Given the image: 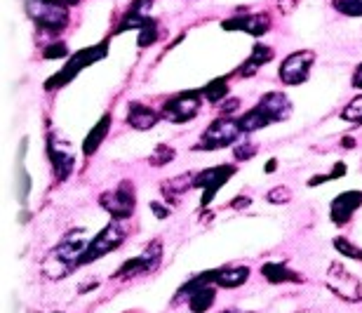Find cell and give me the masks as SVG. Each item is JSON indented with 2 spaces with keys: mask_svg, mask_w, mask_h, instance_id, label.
I'll use <instances>...</instances> for the list:
<instances>
[{
  "mask_svg": "<svg viewBox=\"0 0 362 313\" xmlns=\"http://www.w3.org/2000/svg\"><path fill=\"white\" fill-rule=\"evenodd\" d=\"M350 85H353L355 90H362V61H360L358 66H355L353 78H350Z\"/></svg>",
  "mask_w": 362,
  "mask_h": 313,
  "instance_id": "36",
  "label": "cell"
},
{
  "mask_svg": "<svg viewBox=\"0 0 362 313\" xmlns=\"http://www.w3.org/2000/svg\"><path fill=\"white\" fill-rule=\"evenodd\" d=\"M158 36H160V24L151 17V21L139 31V41H137V45H139V48H148V45H153L158 41Z\"/></svg>",
  "mask_w": 362,
  "mask_h": 313,
  "instance_id": "26",
  "label": "cell"
},
{
  "mask_svg": "<svg viewBox=\"0 0 362 313\" xmlns=\"http://www.w3.org/2000/svg\"><path fill=\"white\" fill-rule=\"evenodd\" d=\"M203 97L207 101H212V104H223V101L231 97V88H228V78L226 76H219V78H214V81H210L205 85L203 90Z\"/></svg>",
  "mask_w": 362,
  "mask_h": 313,
  "instance_id": "23",
  "label": "cell"
},
{
  "mask_svg": "<svg viewBox=\"0 0 362 313\" xmlns=\"http://www.w3.org/2000/svg\"><path fill=\"white\" fill-rule=\"evenodd\" d=\"M221 313H247V311H238V309H226V311H221Z\"/></svg>",
  "mask_w": 362,
  "mask_h": 313,
  "instance_id": "43",
  "label": "cell"
},
{
  "mask_svg": "<svg viewBox=\"0 0 362 313\" xmlns=\"http://www.w3.org/2000/svg\"><path fill=\"white\" fill-rule=\"evenodd\" d=\"M221 28H226V31H243V33H250L252 38H261L266 36L268 28H271V17L266 12L231 17V19L221 21Z\"/></svg>",
  "mask_w": 362,
  "mask_h": 313,
  "instance_id": "14",
  "label": "cell"
},
{
  "mask_svg": "<svg viewBox=\"0 0 362 313\" xmlns=\"http://www.w3.org/2000/svg\"><path fill=\"white\" fill-rule=\"evenodd\" d=\"M108 132H111V116L106 113V116H101V121L90 130V134L85 137V141H83V156H92V153L99 151V146L103 144V139H106Z\"/></svg>",
  "mask_w": 362,
  "mask_h": 313,
  "instance_id": "20",
  "label": "cell"
},
{
  "mask_svg": "<svg viewBox=\"0 0 362 313\" xmlns=\"http://www.w3.org/2000/svg\"><path fill=\"white\" fill-rule=\"evenodd\" d=\"M362 208V191H343L332 201L330 205V217L336 226L348 224L350 217Z\"/></svg>",
  "mask_w": 362,
  "mask_h": 313,
  "instance_id": "15",
  "label": "cell"
},
{
  "mask_svg": "<svg viewBox=\"0 0 362 313\" xmlns=\"http://www.w3.org/2000/svg\"><path fill=\"white\" fill-rule=\"evenodd\" d=\"M160 118H163V113H158L155 109L146 104H139V101H132L128 106V123L130 128L139 130V132H146V130H153L155 125L160 123Z\"/></svg>",
  "mask_w": 362,
  "mask_h": 313,
  "instance_id": "17",
  "label": "cell"
},
{
  "mask_svg": "<svg viewBox=\"0 0 362 313\" xmlns=\"http://www.w3.org/2000/svg\"><path fill=\"white\" fill-rule=\"evenodd\" d=\"M332 5L346 17H362V0H332Z\"/></svg>",
  "mask_w": 362,
  "mask_h": 313,
  "instance_id": "28",
  "label": "cell"
},
{
  "mask_svg": "<svg viewBox=\"0 0 362 313\" xmlns=\"http://www.w3.org/2000/svg\"><path fill=\"white\" fill-rule=\"evenodd\" d=\"M238 172L235 165H217V168H207L203 172L195 174L193 179V189H203V198H200V208H207L212 203V198L219 193V189L226 184L233 174Z\"/></svg>",
  "mask_w": 362,
  "mask_h": 313,
  "instance_id": "13",
  "label": "cell"
},
{
  "mask_svg": "<svg viewBox=\"0 0 362 313\" xmlns=\"http://www.w3.org/2000/svg\"><path fill=\"white\" fill-rule=\"evenodd\" d=\"M341 144H343V146H348V149H350V146H355V141L350 139V137H343V139H341Z\"/></svg>",
  "mask_w": 362,
  "mask_h": 313,
  "instance_id": "42",
  "label": "cell"
},
{
  "mask_svg": "<svg viewBox=\"0 0 362 313\" xmlns=\"http://www.w3.org/2000/svg\"><path fill=\"white\" fill-rule=\"evenodd\" d=\"M174 158H177V151L172 149V146L158 144L155 146V151H153V156L148 158V163L155 165V168H163V165H168L170 161H174Z\"/></svg>",
  "mask_w": 362,
  "mask_h": 313,
  "instance_id": "25",
  "label": "cell"
},
{
  "mask_svg": "<svg viewBox=\"0 0 362 313\" xmlns=\"http://www.w3.org/2000/svg\"><path fill=\"white\" fill-rule=\"evenodd\" d=\"M28 189H31V177L26 174V170L19 168V172H17V196H19V203H21V205L26 203Z\"/></svg>",
  "mask_w": 362,
  "mask_h": 313,
  "instance_id": "32",
  "label": "cell"
},
{
  "mask_svg": "<svg viewBox=\"0 0 362 313\" xmlns=\"http://www.w3.org/2000/svg\"><path fill=\"white\" fill-rule=\"evenodd\" d=\"M341 118L348 123H355V125H362V94L353 97L346 106L341 109Z\"/></svg>",
  "mask_w": 362,
  "mask_h": 313,
  "instance_id": "24",
  "label": "cell"
},
{
  "mask_svg": "<svg viewBox=\"0 0 362 313\" xmlns=\"http://www.w3.org/2000/svg\"><path fill=\"white\" fill-rule=\"evenodd\" d=\"M94 287H99V281H97V278H92V281H88V285L80 287V294L90 292V290H94Z\"/></svg>",
  "mask_w": 362,
  "mask_h": 313,
  "instance_id": "40",
  "label": "cell"
},
{
  "mask_svg": "<svg viewBox=\"0 0 362 313\" xmlns=\"http://www.w3.org/2000/svg\"><path fill=\"white\" fill-rule=\"evenodd\" d=\"M151 5H153V0H134V3L130 5V10H132V12L146 14L148 10H151Z\"/></svg>",
  "mask_w": 362,
  "mask_h": 313,
  "instance_id": "34",
  "label": "cell"
},
{
  "mask_svg": "<svg viewBox=\"0 0 362 313\" xmlns=\"http://www.w3.org/2000/svg\"><path fill=\"white\" fill-rule=\"evenodd\" d=\"M99 205L111 214L113 219H130L134 214V208H137V191H134V184L130 179L120 181L116 189L106 191L99 196Z\"/></svg>",
  "mask_w": 362,
  "mask_h": 313,
  "instance_id": "7",
  "label": "cell"
},
{
  "mask_svg": "<svg viewBox=\"0 0 362 313\" xmlns=\"http://www.w3.org/2000/svg\"><path fill=\"white\" fill-rule=\"evenodd\" d=\"M125 238H128V226L123 224V219L108 221V224L88 243V250H85L83 257H80V266H88L92 261L116 252V250L125 243Z\"/></svg>",
  "mask_w": 362,
  "mask_h": 313,
  "instance_id": "5",
  "label": "cell"
},
{
  "mask_svg": "<svg viewBox=\"0 0 362 313\" xmlns=\"http://www.w3.org/2000/svg\"><path fill=\"white\" fill-rule=\"evenodd\" d=\"M334 250L339 254H343L346 259H360L362 257V248L358 245H353L350 241H346V238H334Z\"/></svg>",
  "mask_w": 362,
  "mask_h": 313,
  "instance_id": "27",
  "label": "cell"
},
{
  "mask_svg": "<svg viewBox=\"0 0 362 313\" xmlns=\"http://www.w3.org/2000/svg\"><path fill=\"white\" fill-rule=\"evenodd\" d=\"M346 163H336L334 168H332V172H325V174H315L313 179L308 181V186H318V184H325V181H334L339 177H343L346 174Z\"/></svg>",
  "mask_w": 362,
  "mask_h": 313,
  "instance_id": "29",
  "label": "cell"
},
{
  "mask_svg": "<svg viewBox=\"0 0 362 313\" xmlns=\"http://www.w3.org/2000/svg\"><path fill=\"white\" fill-rule=\"evenodd\" d=\"M315 64V52L313 50H296L290 57H285L280 64V83L287 88H296V85L306 83L310 76V66Z\"/></svg>",
  "mask_w": 362,
  "mask_h": 313,
  "instance_id": "11",
  "label": "cell"
},
{
  "mask_svg": "<svg viewBox=\"0 0 362 313\" xmlns=\"http://www.w3.org/2000/svg\"><path fill=\"white\" fill-rule=\"evenodd\" d=\"M163 261V243L160 241H151L146 245V250L139 254V257H132L125 261L120 269L113 273V278H120V281H128V278H137L143 276V273H153Z\"/></svg>",
  "mask_w": 362,
  "mask_h": 313,
  "instance_id": "12",
  "label": "cell"
},
{
  "mask_svg": "<svg viewBox=\"0 0 362 313\" xmlns=\"http://www.w3.org/2000/svg\"><path fill=\"white\" fill-rule=\"evenodd\" d=\"M273 54H275L273 48H268V45H263V43H257L254 48H252V54L247 57L243 64L238 66L235 76H240V78H252V76H257L259 68L266 66V64H271V61H273Z\"/></svg>",
  "mask_w": 362,
  "mask_h": 313,
  "instance_id": "18",
  "label": "cell"
},
{
  "mask_svg": "<svg viewBox=\"0 0 362 313\" xmlns=\"http://www.w3.org/2000/svg\"><path fill=\"white\" fill-rule=\"evenodd\" d=\"M245 132L240 128L238 118L231 116H221L214 123H210L205 128V132L200 134V141L195 144V151H217V149H226L233 146Z\"/></svg>",
  "mask_w": 362,
  "mask_h": 313,
  "instance_id": "6",
  "label": "cell"
},
{
  "mask_svg": "<svg viewBox=\"0 0 362 313\" xmlns=\"http://www.w3.org/2000/svg\"><path fill=\"white\" fill-rule=\"evenodd\" d=\"M151 212H153L158 219H168V217H170V210L165 208V205H160V203H151Z\"/></svg>",
  "mask_w": 362,
  "mask_h": 313,
  "instance_id": "35",
  "label": "cell"
},
{
  "mask_svg": "<svg viewBox=\"0 0 362 313\" xmlns=\"http://www.w3.org/2000/svg\"><path fill=\"white\" fill-rule=\"evenodd\" d=\"M48 158L50 165L54 170V177L59 181H66L73 172V165H76V151H73L71 141L66 139L61 132L52 130L48 134Z\"/></svg>",
  "mask_w": 362,
  "mask_h": 313,
  "instance_id": "9",
  "label": "cell"
},
{
  "mask_svg": "<svg viewBox=\"0 0 362 313\" xmlns=\"http://www.w3.org/2000/svg\"><path fill=\"white\" fill-rule=\"evenodd\" d=\"M275 168H278V161H275V158H271V161L263 165V172H266V174H273V172H275Z\"/></svg>",
  "mask_w": 362,
  "mask_h": 313,
  "instance_id": "41",
  "label": "cell"
},
{
  "mask_svg": "<svg viewBox=\"0 0 362 313\" xmlns=\"http://www.w3.org/2000/svg\"><path fill=\"white\" fill-rule=\"evenodd\" d=\"M26 14L43 33H61L68 26L71 12L64 0H26Z\"/></svg>",
  "mask_w": 362,
  "mask_h": 313,
  "instance_id": "3",
  "label": "cell"
},
{
  "mask_svg": "<svg viewBox=\"0 0 362 313\" xmlns=\"http://www.w3.org/2000/svg\"><path fill=\"white\" fill-rule=\"evenodd\" d=\"M261 276L266 278L271 285H283V283H294V285H299V283H301V276L292 271L287 264H283V261H266V264L261 266Z\"/></svg>",
  "mask_w": 362,
  "mask_h": 313,
  "instance_id": "19",
  "label": "cell"
},
{
  "mask_svg": "<svg viewBox=\"0 0 362 313\" xmlns=\"http://www.w3.org/2000/svg\"><path fill=\"white\" fill-rule=\"evenodd\" d=\"M360 261H362V257H360Z\"/></svg>",
  "mask_w": 362,
  "mask_h": 313,
  "instance_id": "45",
  "label": "cell"
},
{
  "mask_svg": "<svg viewBox=\"0 0 362 313\" xmlns=\"http://www.w3.org/2000/svg\"><path fill=\"white\" fill-rule=\"evenodd\" d=\"M207 276H210L212 285L235 290V287L245 285L247 278L252 276V271H250V266H247V264H231V266H221V269L207 271Z\"/></svg>",
  "mask_w": 362,
  "mask_h": 313,
  "instance_id": "16",
  "label": "cell"
},
{
  "mask_svg": "<svg viewBox=\"0 0 362 313\" xmlns=\"http://www.w3.org/2000/svg\"><path fill=\"white\" fill-rule=\"evenodd\" d=\"M292 116V101L290 97L283 92H266L259 99V104L254 109H250L247 113L238 118L240 128H243L245 134L257 132V130H263L273 123H283Z\"/></svg>",
  "mask_w": 362,
  "mask_h": 313,
  "instance_id": "2",
  "label": "cell"
},
{
  "mask_svg": "<svg viewBox=\"0 0 362 313\" xmlns=\"http://www.w3.org/2000/svg\"><path fill=\"white\" fill-rule=\"evenodd\" d=\"M238 106H240L238 99H226V101L221 104V113H223V116H231V113H233L235 109H238Z\"/></svg>",
  "mask_w": 362,
  "mask_h": 313,
  "instance_id": "37",
  "label": "cell"
},
{
  "mask_svg": "<svg viewBox=\"0 0 362 313\" xmlns=\"http://www.w3.org/2000/svg\"><path fill=\"white\" fill-rule=\"evenodd\" d=\"M243 205H247V208H250V205H252V198H247V196H238V198H235V201L228 203V208L240 210V208H243Z\"/></svg>",
  "mask_w": 362,
  "mask_h": 313,
  "instance_id": "38",
  "label": "cell"
},
{
  "mask_svg": "<svg viewBox=\"0 0 362 313\" xmlns=\"http://www.w3.org/2000/svg\"><path fill=\"white\" fill-rule=\"evenodd\" d=\"M66 54H68V45L64 41H52L48 48H43L45 59H61V57Z\"/></svg>",
  "mask_w": 362,
  "mask_h": 313,
  "instance_id": "31",
  "label": "cell"
},
{
  "mask_svg": "<svg viewBox=\"0 0 362 313\" xmlns=\"http://www.w3.org/2000/svg\"><path fill=\"white\" fill-rule=\"evenodd\" d=\"M325 285L330 287L339 299L348 301V304H358V301H362V283L346 269V266L339 264V261H332L330 264L327 276H325Z\"/></svg>",
  "mask_w": 362,
  "mask_h": 313,
  "instance_id": "8",
  "label": "cell"
},
{
  "mask_svg": "<svg viewBox=\"0 0 362 313\" xmlns=\"http://www.w3.org/2000/svg\"><path fill=\"white\" fill-rule=\"evenodd\" d=\"M266 201L271 205H287L292 201V191L287 189V186H273V189L266 193Z\"/></svg>",
  "mask_w": 362,
  "mask_h": 313,
  "instance_id": "30",
  "label": "cell"
},
{
  "mask_svg": "<svg viewBox=\"0 0 362 313\" xmlns=\"http://www.w3.org/2000/svg\"><path fill=\"white\" fill-rule=\"evenodd\" d=\"M296 3L299 0H278V5H280V12H292V10L296 8Z\"/></svg>",
  "mask_w": 362,
  "mask_h": 313,
  "instance_id": "39",
  "label": "cell"
},
{
  "mask_svg": "<svg viewBox=\"0 0 362 313\" xmlns=\"http://www.w3.org/2000/svg\"><path fill=\"white\" fill-rule=\"evenodd\" d=\"M257 156V146L254 144H240V146H235V151H233V158L235 161H247V158H254Z\"/></svg>",
  "mask_w": 362,
  "mask_h": 313,
  "instance_id": "33",
  "label": "cell"
},
{
  "mask_svg": "<svg viewBox=\"0 0 362 313\" xmlns=\"http://www.w3.org/2000/svg\"><path fill=\"white\" fill-rule=\"evenodd\" d=\"M66 5H78V3H83V0H64Z\"/></svg>",
  "mask_w": 362,
  "mask_h": 313,
  "instance_id": "44",
  "label": "cell"
},
{
  "mask_svg": "<svg viewBox=\"0 0 362 313\" xmlns=\"http://www.w3.org/2000/svg\"><path fill=\"white\" fill-rule=\"evenodd\" d=\"M200 104H203V92H200V90H188V92H179L170 97L163 104L160 113H163L165 121L181 125V123L193 121V118L198 116Z\"/></svg>",
  "mask_w": 362,
  "mask_h": 313,
  "instance_id": "10",
  "label": "cell"
},
{
  "mask_svg": "<svg viewBox=\"0 0 362 313\" xmlns=\"http://www.w3.org/2000/svg\"><path fill=\"white\" fill-rule=\"evenodd\" d=\"M108 45H111V41H101L99 45H90V48L80 50V52L71 54L66 61V66L61 68L59 73H54V78H50L48 83H45V90H57V88H64V85H68L73 81L76 76H80V71H85L88 66L97 64V61L106 59L108 54Z\"/></svg>",
  "mask_w": 362,
  "mask_h": 313,
  "instance_id": "4",
  "label": "cell"
},
{
  "mask_svg": "<svg viewBox=\"0 0 362 313\" xmlns=\"http://www.w3.org/2000/svg\"><path fill=\"white\" fill-rule=\"evenodd\" d=\"M88 250V243H85V229H73L68 231L64 238L59 241L48 257L40 264V271H43L45 278L50 281H61V278L71 276L73 271L80 266V257Z\"/></svg>",
  "mask_w": 362,
  "mask_h": 313,
  "instance_id": "1",
  "label": "cell"
},
{
  "mask_svg": "<svg viewBox=\"0 0 362 313\" xmlns=\"http://www.w3.org/2000/svg\"><path fill=\"white\" fill-rule=\"evenodd\" d=\"M214 299H217L214 285H200L198 290H193L191 297H188V309L193 313H207L214 306Z\"/></svg>",
  "mask_w": 362,
  "mask_h": 313,
  "instance_id": "22",
  "label": "cell"
},
{
  "mask_svg": "<svg viewBox=\"0 0 362 313\" xmlns=\"http://www.w3.org/2000/svg\"><path fill=\"white\" fill-rule=\"evenodd\" d=\"M193 179H195L193 172L181 174V177H174V179H168L160 184V191H163V196L168 198L170 203H177L188 189H193Z\"/></svg>",
  "mask_w": 362,
  "mask_h": 313,
  "instance_id": "21",
  "label": "cell"
}]
</instances>
